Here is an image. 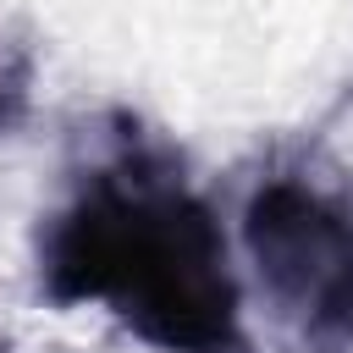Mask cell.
<instances>
[{
  "label": "cell",
  "mask_w": 353,
  "mask_h": 353,
  "mask_svg": "<svg viewBox=\"0 0 353 353\" xmlns=\"http://www.w3.org/2000/svg\"><path fill=\"white\" fill-rule=\"evenodd\" d=\"M116 149L39 232V287L50 303H105L132 336L165 353H232L243 292L215 210L176 176L171 154L116 121Z\"/></svg>",
  "instance_id": "obj_1"
},
{
  "label": "cell",
  "mask_w": 353,
  "mask_h": 353,
  "mask_svg": "<svg viewBox=\"0 0 353 353\" xmlns=\"http://www.w3.org/2000/svg\"><path fill=\"white\" fill-rule=\"evenodd\" d=\"M243 248L309 342H353V204L342 193L298 171L265 176L243 204Z\"/></svg>",
  "instance_id": "obj_2"
},
{
  "label": "cell",
  "mask_w": 353,
  "mask_h": 353,
  "mask_svg": "<svg viewBox=\"0 0 353 353\" xmlns=\"http://www.w3.org/2000/svg\"><path fill=\"white\" fill-rule=\"evenodd\" d=\"M28 94H33V55L17 50V55L0 66V132H11V127L28 116Z\"/></svg>",
  "instance_id": "obj_3"
},
{
  "label": "cell",
  "mask_w": 353,
  "mask_h": 353,
  "mask_svg": "<svg viewBox=\"0 0 353 353\" xmlns=\"http://www.w3.org/2000/svg\"><path fill=\"white\" fill-rule=\"evenodd\" d=\"M0 353H6V347H0Z\"/></svg>",
  "instance_id": "obj_4"
}]
</instances>
